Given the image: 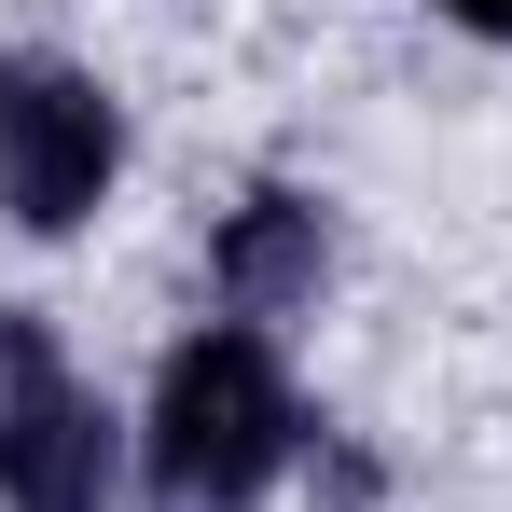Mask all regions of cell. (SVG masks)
<instances>
[{
	"label": "cell",
	"mask_w": 512,
	"mask_h": 512,
	"mask_svg": "<svg viewBox=\"0 0 512 512\" xmlns=\"http://www.w3.org/2000/svg\"><path fill=\"white\" fill-rule=\"evenodd\" d=\"M291 457V388L250 333H194L153 388V499L167 512H250Z\"/></svg>",
	"instance_id": "obj_1"
},
{
	"label": "cell",
	"mask_w": 512,
	"mask_h": 512,
	"mask_svg": "<svg viewBox=\"0 0 512 512\" xmlns=\"http://www.w3.org/2000/svg\"><path fill=\"white\" fill-rule=\"evenodd\" d=\"M111 167H125V125H111V97L84 70H14L0 84V208L28 236H70L111 194Z\"/></svg>",
	"instance_id": "obj_2"
},
{
	"label": "cell",
	"mask_w": 512,
	"mask_h": 512,
	"mask_svg": "<svg viewBox=\"0 0 512 512\" xmlns=\"http://www.w3.org/2000/svg\"><path fill=\"white\" fill-rule=\"evenodd\" d=\"M0 499L14 512H111V416L56 374L42 402H14L0 429Z\"/></svg>",
	"instance_id": "obj_3"
},
{
	"label": "cell",
	"mask_w": 512,
	"mask_h": 512,
	"mask_svg": "<svg viewBox=\"0 0 512 512\" xmlns=\"http://www.w3.org/2000/svg\"><path fill=\"white\" fill-rule=\"evenodd\" d=\"M222 291H236L250 319L305 305V291H319V208H305V194H250L236 236H222Z\"/></svg>",
	"instance_id": "obj_4"
},
{
	"label": "cell",
	"mask_w": 512,
	"mask_h": 512,
	"mask_svg": "<svg viewBox=\"0 0 512 512\" xmlns=\"http://www.w3.org/2000/svg\"><path fill=\"white\" fill-rule=\"evenodd\" d=\"M42 388H56V346H42L28 305H0V429H14V402H42Z\"/></svg>",
	"instance_id": "obj_5"
},
{
	"label": "cell",
	"mask_w": 512,
	"mask_h": 512,
	"mask_svg": "<svg viewBox=\"0 0 512 512\" xmlns=\"http://www.w3.org/2000/svg\"><path fill=\"white\" fill-rule=\"evenodd\" d=\"M457 28H485V42H512V0H443Z\"/></svg>",
	"instance_id": "obj_6"
}]
</instances>
